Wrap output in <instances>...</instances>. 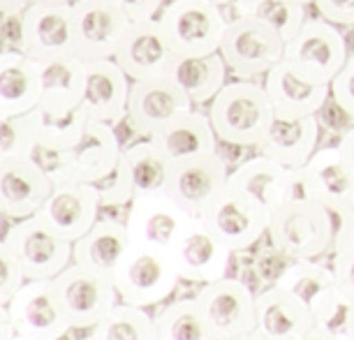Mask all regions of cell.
I'll return each instance as SVG.
<instances>
[{"label":"cell","mask_w":354,"mask_h":340,"mask_svg":"<svg viewBox=\"0 0 354 340\" xmlns=\"http://www.w3.org/2000/svg\"><path fill=\"white\" fill-rule=\"evenodd\" d=\"M206 113L218 142L241 149H257L276 118L264 84L255 79L227 82L209 102Z\"/></svg>","instance_id":"1"},{"label":"cell","mask_w":354,"mask_h":340,"mask_svg":"<svg viewBox=\"0 0 354 340\" xmlns=\"http://www.w3.org/2000/svg\"><path fill=\"white\" fill-rule=\"evenodd\" d=\"M123 146L116 135V125L91 121L86 123L82 139L63 153L35 151V158L46 167L53 183L56 181H82L97 185L121 162Z\"/></svg>","instance_id":"2"},{"label":"cell","mask_w":354,"mask_h":340,"mask_svg":"<svg viewBox=\"0 0 354 340\" xmlns=\"http://www.w3.org/2000/svg\"><path fill=\"white\" fill-rule=\"evenodd\" d=\"M269 238L280 255L290 259H317L331 255V227L322 202L294 197L269 218Z\"/></svg>","instance_id":"3"},{"label":"cell","mask_w":354,"mask_h":340,"mask_svg":"<svg viewBox=\"0 0 354 340\" xmlns=\"http://www.w3.org/2000/svg\"><path fill=\"white\" fill-rule=\"evenodd\" d=\"M111 278L118 299L139 308L162 303L181 280L169 250L135 243L125 250Z\"/></svg>","instance_id":"4"},{"label":"cell","mask_w":354,"mask_h":340,"mask_svg":"<svg viewBox=\"0 0 354 340\" xmlns=\"http://www.w3.org/2000/svg\"><path fill=\"white\" fill-rule=\"evenodd\" d=\"M276 285L292 292L306 308H310L317 326H324L338 340H345L352 303L338 292L333 269L317 264L315 259H292Z\"/></svg>","instance_id":"5"},{"label":"cell","mask_w":354,"mask_h":340,"mask_svg":"<svg viewBox=\"0 0 354 340\" xmlns=\"http://www.w3.org/2000/svg\"><path fill=\"white\" fill-rule=\"evenodd\" d=\"M176 56L216 53L230 19L216 0H171L158 17Z\"/></svg>","instance_id":"6"},{"label":"cell","mask_w":354,"mask_h":340,"mask_svg":"<svg viewBox=\"0 0 354 340\" xmlns=\"http://www.w3.org/2000/svg\"><path fill=\"white\" fill-rule=\"evenodd\" d=\"M285 44L271 26L257 19L234 17L227 23L218 53L236 79H257L283 61Z\"/></svg>","instance_id":"7"},{"label":"cell","mask_w":354,"mask_h":340,"mask_svg":"<svg viewBox=\"0 0 354 340\" xmlns=\"http://www.w3.org/2000/svg\"><path fill=\"white\" fill-rule=\"evenodd\" d=\"M347 58H350L347 39L338 26L326 21L324 17H308L297 35L285 44L283 61L313 82L331 84Z\"/></svg>","instance_id":"8"},{"label":"cell","mask_w":354,"mask_h":340,"mask_svg":"<svg viewBox=\"0 0 354 340\" xmlns=\"http://www.w3.org/2000/svg\"><path fill=\"white\" fill-rule=\"evenodd\" d=\"M53 290L68 324L79 331L93 329L118 303L111 276L75 262L53 278Z\"/></svg>","instance_id":"9"},{"label":"cell","mask_w":354,"mask_h":340,"mask_svg":"<svg viewBox=\"0 0 354 340\" xmlns=\"http://www.w3.org/2000/svg\"><path fill=\"white\" fill-rule=\"evenodd\" d=\"M26 280H53L72 264V243L37 216L17 220L3 238Z\"/></svg>","instance_id":"10"},{"label":"cell","mask_w":354,"mask_h":340,"mask_svg":"<svg viewBox=\"0 0 354 340\" xmlns=\"http://www.w3.org/2000/svg\"><path fill=\"white\" fill-rule=\"evenodd\" d=\"M271 213L241 190L227 185L199 220L232 252L252 248L269 232Z\"/></svg>","instance_id":"11"},{"label":"cell","mask_w":354,"mask_h":340,"mask_svg":"<svg viewBox=\"0 0 354 340\" xmlns=\"http://www.w3.org/2000/svg\"><path fill=\"white\" fill-rule=\"evenodd\" d=\"M230 181V167L220 151L171 162L165 192L192 218H202L206 209L223 195Z\"/></svg>","instance_id":"12"},{"label":"cell","mask_w":354,"mask_h":340,"mask_svg":"<svg viewBox=\"0 0 354 340\" xmlns=\"http://www.w3.org/2000/svg\"><path fill=\"white\" fill-rule=\"evenodd\" d=\"M195 220L197 218L185 213L167 192H153L132 199L125 216V229L130 243L171 250Z\"/></svg>","instance_id":"13"},{"label":"cell","mask_w":354,"mask_h":340,"mask_svg":"<svg viewBox=\"0 0 354 340\" xmlns=\"http://www.w3.org/2000/svg\"><path fill=\"white\" fill-rule=\"evenodd\" d=\"M195 299L202 305L204 315L209 319L218 340L236 338L257 329V294L243 280L227 276L213 280V283H206L199 290Z\"/></svg>","instance_id":"14"},{"label":"cell","mask_w":354,"mask_h":340,"mask_svg":"<svg viewBox=\"0 0 354 340\" xmlns=\"http://www.w3.org/2000/svg\"><path fill=\"white\" fill-rule=\"evenodd\" d=\"M19 49L35 61L75 53L72 3H30L19 17Z\"/></svg>","instance_id":"15"},{"label":"cell","mask_w":354,"mask_h":340,"mask_svg":"<svg viewBox=\"0 0 354 340\" xmlns=\"http://www.w3.org/2000/svg\"><path fill=\"white\" fill-rule=\"evenodd\" d=\"M8 310L17 336L30 340H61L72 329L58 303L53 280H26Z\"/></svg>","instance_id":"16"},{"label":"cell","mask_w":354,"mask_h":340,"mask_svg":"<svg viewBox=\"0 0 354 340\" xmlns=\"http://www.w3.org/2000/svg\"><path fill=\"white\" fill-rule=\"evenodd\" d=\"M72 21L75 53L84 61L113 58L130 26V19L111 0H72Z\"/></svg>","instance_id":"17"},{"label":"cell","mask_w":354,"mask_h":340,"mask_svg":"<svg viewBox=\"0 0 354 340\" xmlns=\"http://www.w3.org/2000/svg\"><path fill=\"white\" fill-rule=\"evenodd\" d=\"M53 190V178L35 155L0 162V213L12 223L42 209Z\"/></svg>","instance_id":"18"},{"label":"cell","mask_w":354,"mask_h":340,"mask_svg":"<svg viewBox=\"0 0 354 340\" xmlns=\"http://www.w3.org/2000/svg\"><path fill=\"white\" fill-rule=\"evenodd\" d=\"M97 185L82 181H56L51 195L46 197L35 216L51 227L56 234L75 243L100 220Z\"/></svg>","instance_id":"19"},{"label":"cell","mask_w":354,"mask_h":340,"mask_svg":"<svg viewBox=\"0 0 354 340\" xmlns=\"http://www.w3.org/2000/svg\"><path fill=\"white\" fill-rule=\"evenodd\" d=\"M192 106L195 104L169 77L142 79V82H132L125 121L132 132L142 137H153L160 128L190 111Z\"/></svg>","instance_id":"20"},{"label":"cell","mask_w":354,"mask_h":340,"mask_svg":"<svg viewBox=\"0 0 354 340\" xmlns=\"http://www.w3.org/2000/svg\"><path fill=\"white\" fill-rule=\"evenodd\" d=\"M174 58H176V51L171 49L158 17L130 21L128 30L121 37V44L113 53V61L121 65V70L132 82L167 77Z\"/></svg>","instance_id":"21"},{"label":"cell","mask_w":354,"mask_h":340,"mask_svg":"<svg viewBox=\"0 0 354 340\" xmlns=\"http://www.w3.org/2000/svg\"><path fill=\"white\" fill-rule=\"evenodd\" d=\"M132 79L125 75L113 58L86 61V84L82 109L91 121L118 125L128 113V97Z\"/></svg>","instance_id":"22"},{"label":"cell","mask_w":354,"mask_h":340,"mask_svg":"<svg viewBox=\"0 0 354 340\" xmlns=\"http://www.w3.org/2000/svg\"><path fill=\"white\" fill-rule=\"evenodd\" d=\"M227 185L255 199L269 213L280 209L294 197H301L299 195V169H290V167L280 164L262 153H257L255 158L245 160L234 171H230Z\"/></svg>","instance_id":"23"},{"label":"cell","mask_w":354,"mask_h":340,"mask_svg":"<svg viewBox=\"0 0 354 340\" xmlns=\"http://www.w3.org/2000/svg\"><path fill=\"white\" fill-rule=\"evenodd\" d=\"M264 91L271 100L273 116L276 118H306L317 116V111L329 102V84H319L297 72L287 61L264 75Z\"/></svg>","instance_id":"24"},{"label":"cell","mask_w":354,"mask_h":340,"mask_svg":"<svg viewBox=\"0 0 354 340\" xmlns=\"http://www.w3.org/2000/svg\"><path fill=\"white\" fill-rule=\"evenodd\" d=\"M169 252L181 280L199 285L225 278L232 262V250L218 241L199 218L185 229V234Z\"/></svg>","instance_id":"25"},{"label":"cell","mask_w":354,"mask_h":340,"mask_svg":"<svg viewBox=\"0 0 354 340\" xmlns=\"http://www.w3.org/2000/svg\"><path fill=\"white\" fill-rule=\"evenodd\" d=\"M354 190V167L340 146L317 149L299 169V195L317 202L350 199Z\"/></svg>","instance_id":"26"},{"label":"cell","mask_w":354,"mask_h":340,"mask_svg":"<svg viewBox=\"0 0 354 340\" xmlns=\"http://www.w3.org/2000/svg\"><path fill=\"white\" fill-rule=\"evenodd\" d=\"M39 109L72 111L82 106L86 84V61L77 53L37 58Z\"/></svg>","instance_id":"27"},{"label":"cell","mask_w":354,"mask_h":340,"mask_svg":"<svg viewBox=\"0 0 354 340\" xmlns=\"http://www.w3.org/2000/svg\"><path fill=\"white\" fill-rule=\"evenodd\" d=\"M257 333L266 340H299L315 326L310 308L280 285L262 290L255 299Z\"/></svg>","instance_id":"28"},{"label":"cell","mask_w":354,"mask_h":340,"mask_svg":"<svg viewBox=\"0 0 354 340\" xmlns=\"http://www.w3.org/2000/svg\"><path fill=\"white\" fill-rule=\"evenodd\" d=\"M319 142V123L317 116L306 118H273L266 137L259 142L257 153L276 160V162L301 169L313 158Z\"/></svg>","instance_id":"29"},{"label":"cell","mask_w":354,"mask_h":340,"mask_svg":"<svg viewBox=\"0 0 354 340\" xmlns=\"http://www.w3.org/2000/svg\"><path fill=\"white\" fill-rule=\"evenodd\" d=\"M39 104L37 63L21 49L0 51V116H26Z\"/></svg>","instance_id":"30"},{"label":"cell","mask_w":354,"mask_h":340,"mask_svg":"<svg viewBox=\"0 0 354 340\" xmlns=\"http://www.w3.org/2000/svg\"><path fill=\"white\" fill-rule=\"evenodd\" d=\"M149 139L165 153L169 162L218 151V137L209 121V113L199 111L197 106L174 118L171 123H167Z\"/></svg>","instance_id":"31"},{"label":"cell","mask_w":354,"mask_h":340,"mask_svg":"<svg viewBox=\"0 0 354 340\" xmlns=\"http://www.w3.org/2000/svg\"><path fill=\"white\" fill-rule=\"evenodd\" d=\"M130 245L132 243L125 223L113 218H100L82 238L72 243V262L113 276Z\"/></svg>","instance_id":"32"},{"label":"cell","mask_w":354,"mask_h":340,"mask_svg":"<svg viewBox=\"0 0 354 340\" xmlns=\"http://www.w3.org/2000/svg\"><path fill=\"white\" fill-rule=\"evenodd\" d=\"M227 65L223 56L199 53V56H176L167 77L178 86L195 106L209 104L227 84Z\"/></svg>","instance_id":"33"},{"label":"cell","mask_w":354,"mask_h":340,"mask_svg":"<svg viewBox=\"0 0 354 340\" xmlns=\"http://www.w3.org/2000/svg\"><path fill=\"white\" fill-rule=\"evenodd\" d=\"M26 118L35 139V151L42 153H63L72 149L82 139L88 123L82 106L72 111H46L35 106L30 113H26Z\"/></svg>","instance_id":"34"},{"label":"cell","mask_w":354,"mask_h":340,"mask_svg":"<svg viewBox=\"0 0 354 340\" xmlns=\"http://www.w3.org/2000/svg\"><path fill=\"white\" fill-rule=\"evenodd\" d=\"M156 329L162 340H218L197 299H178L160 308Z\"/></svg>","instance_id":"35"},{"label":"cell","mask_w":354,"mask_h":340,"mask_svg":"<svg viewBox=\"0 0 354 340\" xmlns=\"http://www.w3.org/2000/svg\"><path fill=\"white\" fill-rule=\"evenodd\" d=\"M123 160L130 169V176H132V183H135L137 195L165 192L171 162L165 158V153L160 151L149 137H144L142 142L123 149Z\"/></svg>","instance_id":"36"},{"label":"cell","mask_w":354,"mask_h":340,"mask_svg":"<svg viewBox=\"0 0 354 340\" xmlns=\"http://www.w3.org/2000/svg\"><path fill=\"white\" fill-rule=\"evenodd\" d=\"M232 5L236 10V17L257 19L271 26L285 42H290L308 19V8L299 0H234Z\"/></svg>","instance_id":"37"},{"label":"cell","mask_w":354,"mask_h":340,"mask_svg":"<svg viewBox=\"0 0 354 340\" xmlns=\"http://www.w3.org/2000/svg\"><path fill=\"white\" fill-rule=\"evenodd\" d=\"M91 333L100 340H156V317H151L146 308L130 303H116Z\"/></svg>","instance_id":"38"},{"label":"cell","mask_w":354,"mask_h":340,"mask_svg":"<svg viewBox=\"0 0 354 340\" xmlns=\"http://www.w3.org/2000/svg\"><path fill=\"white\" fill-rule=\"evenodd\" d=\"M24 155H35V139L28 118L0 116V162Z\"/></svg>","instance_id":"39"},{"label":"cell","mask_w":354,"mask_h":340,"mask_svg":"<svg viewBox=\"0 0 354 340\" xmlns=\"http://www.w3.org/2000/svg\"><path fill=\"white\" fill-rule=\"evenodd\" d=\"M97 195L102 206H130L132 199L137 197L135 183H132L130 169H128V164H125L123 155H121V162L116 164V169H113L104 181L97 183Z\"/></svg>","instance_id":"40"},{"label":"cell","mask_w":354,"mask_h":340,"mask_svg":"<svg viewBox=\"0 0 354 340\" xmlns=\"http://www.w3.org/2000/svg\"><path fill=\"white\" fill-rule=\"evenodd\" d=\"M326 216L331 227V255L354 243V209L350 199H338V202H324Z\"/></svg>","instance_id":"41"},{"label":"cell","mask_w":354,"mask_h":340,"mask_svg":"<svg viewBox=\"0 0 354 340\" xmlns=\"http://www.w3.org/2000/svg\"><path fill=\"white\" fill-rule=\"evenodd\" d=\"M331 100L340 111L347 116V121L354 123V53L345 61L340 72L331 79Z\"/></svg>","instance_id":"42"},{"label":"cell","mask_w":354,"mask_h":340,"mask_svg":"<svg viewBox=\"0 0 354 340\" xmlns=\"http://www.w3.org/2000/svg\"><path fill=\"white\" fill-rule=\"evenodd\" d=\"M24 283H26V276H24L21 266H19L17 257L12 255L8 243L0 238V303L8 305Z\"/></svg>","instance_id":"43"},{"label":"cell","mask_w":354,"mask_h":340,"mask_svg":"<svg viewBox=\"0 0 354 340\" xmlns=\"http://www.w3.org/2000/svg\"><path fill=\"white\" fill-rule=\"evenodd\" d=\"M331 269H333V278H336L338 292L350 303H354V243L333 255Z\"/></svg>","instance_id":"44"},{"label":"cell","mask_w":354,"mask_h":340,"mask_svg":"<svg viewBox=\"0 0 354 340\" xmlns=\"http://www.w3.org/2000/svg\"><path fill=\"white\" fill-rule=\"evenodd\" d=\"M319 17L336 26H354V0H315Z\"/></svg>","instance_id":"45"},{"label":"cell","mask_w":354,"mask_h":340,"mask_svg":"<svg viewBox=\"0 0 354 340\" xmlns=\"http://www.w3.org/2000/svg\"><path fill=\"white\" fill-rule=\"evenodd\" d=\"M118 10L123 12L130 21H144V19H156L160 10L165 8V0H111Z\"/></svg>","instance_id":"46"},{"label":"cell","mask_w":354,"mask_h":340,"mask_svg":"<svg viewBox=\"0 0 354 340\" xmlns=\"http://www.w3.org/2000/svg\"><path fill=\"white\" fill-rule=\"evenodd\" d=\"M15 336H17V331H15V324H12L8 305L0 303V340H12Z\"/></svg>","instance_id":"47"},{"label":"cell","mask_w":354,"mask_h":340,"mask_svg":"<svg viewBox=\"0 0 354 340\" xmlns=\"http://www.w3.org/2000/svg\"><path fill=\"white\" fill-rule=\"evenodd\" d=\"M30 0H0V15L3 17H21V12L28 8Z\"/></svg>","instance_id":"48"},{"label":"cell","mask_w":354,"mask_h":340,"mask_svg":"<svg viewBox=\"0 0 354 340\" xmlns=\"http://www.w3.org/2000/svg\"><path fill=\"white\" fill-rule=\"evenodd\" d=\"M338 146H340V151L345 153V158L350 160L352 167H354V123L343 132V137H340Z\"/></svg>","instance_id":"49"},{"label":"cell","mask_w":354,"mask_h":340,"mask_svg":"<svg viewBox=\"0 0 354 340\" xmlns=\"http://www.w3.org/2000/svg\"><path fill=\"white\" fill-rule=\"evenodd\" d=\"M299 340H338V338L333 336L331 331H326L324 326H317V324H315L308 333H304V336L299 338Z\"/></svg>","instance_id":"50"},{"label":"cell","mask_w":354,"mask_h":340,"mask_svg":"<svg viewBox=\"0 0 354 340\" xmlns=\"http://www.w3.org/2000/svg\"><path fill=\"white\" fill-rule=\"evenodd\" d=\"M345 340H354V303H352V310H350V319H347V333H345Z\"/></svg>","instance_id":"51"},{"label":"cell","mask_w":354,"mask_h":340,"mask_svg":"<svg viewBox=\"0 0 354 340\" xmlns=\"http://www.w3.org/2000/svg\"><path fill=\"white\" fill-rule=\"evenodd\" d=\"M227 340H266L262 333L252 331V333H243V336H236V338H227Z\"/></svg>","instance_id":"52"},{"label":"cell","mask_w":354,"mask_h":340,"mask_svg":"<svg viewBox=\"0 0 354 340\" xmlns=\"http://www.w3.org/2000/svg\"><path fill=\"white\" fill-rule=\"evenodd\" d=\"M30 3H72V0H30Z\"/></svg>","instance_id":"53"},{"label":"cell","mask_w":354,"mask_h":340,"mask_svg":"<svg viewBox=\"0 0 354 340\" xmlns=\"http://www.w3.org/2000/svg\"><path fill=\"white\" fill-rule=\"evenodd\" d=\"M299 3H301V5H306V8H308V5H315V0H299Z\"/></svg>","instance_id":"54"},{"label":"cell","mask_w":354,"mask_h":340,"mask_svg":"<svg viewBox=\"0 0 354 340\" xmlns=\"http://www.w3.org/2000/svg\"><path fill=\"white\" fill-rule=\"evenodd\" d=\"M79 340H100V338H95V336H93V333H88V336H86V338H79Z\"/></svg>","instance_id":"55"},{"label":"cell","mask_w":354,"mask_h":340,"mask_svg":"<svg viewBox=\"0 0 354 340\" xmlns=\"http://www.w3.org/2000/svg\"><path fill=\"white\" fill-rule=\"evenodd\" d=\"M218 5H227V3H234V0H216Z\"/></svg>","instance_id":"56"},{"label":"cell","mask_w":354,"mask_h":340,"mask_svg":"<svg viewBox=\"0 0 354 340\" xmlns=\"http://www.w3.org/2000/svg\"><path fill=\"white\" fill-rule=\"evenodd\" d=\"M350 204H352V209H354V190H352V195H350Z\"/></svg>","instance_id":"57"},{"label":"cell","mask_w":354,"mask_h":340,"mask_svg":"<svg viewBox=\"0 0 354 340\" xmlns=\"http://www.w3.org/2000/svg\"><path fill=\"white\" fill-rule=\"evenodd\" d=\"M12 340H30V338H24V336H15Z\"/></svg>","instance_id":"58"},{"label":"cell","mask_w":354,"mask_h":340,"mask_svg":"<svg viewBox=\"0 0 354 340\" xmlns=\"http://www.w3.org/2000/svg\"><path fill=\"white\" fill-rule=\"evenodd\" d=\"M3 220H5V216H3V213H0V229H3Z\"/></svg>","instance_id":"59"},{"label":"cell","mask_w":354,"mask_h":340,"mask_svg":"<svg viewBox=\"0 0 354 340\" xmlns=\"http://www.w3.org/2000/svg\"><path fill=\"white\" fill-rule=\"evenodd\" d=\"M156 340H162V338H156Z\"/></svg>","instance_id":"60"}]
</instances>
